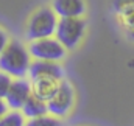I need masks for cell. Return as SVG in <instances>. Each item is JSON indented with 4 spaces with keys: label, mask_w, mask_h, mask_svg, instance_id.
<instances>
[{
    "label": "cell",
    "mask_w": 134,
    "mask_h": 126,
    "mask_svg": "<svg viewBox=\"0 0 134 126\" xmlns=\"http://www.w3.org/2000/svg\"><path fill=\"white\" fill-rule=\"evenodd\" d=\"M25 126H63L61 122L55 117V115H41V117H34L30 118Z\"/></svg>",
    "instance_id": "cell-12"
},
{
    "label": "cell",
    "mask_w": 134,
    "mask_h": 126,
    "mask_svg": "<svg viewBox=\"0 0 134 126\" xmlns=\"http://www.w3.org/2000/svg\"><path fill=\"white\" fill-rule=\"evenodd\" d=\"M6 112H8V104H6L5 98H0V117L5 115Z\"/></svg>",
    "instance_id": "cell-17"
},
{
    "label": "cell",
    "mask_w": 134,
    "mask_h": 126,
    "mask_svg": "<svg viewBox=\"0 0 134 126\" xmlns=\"http://www.w3.org/2000/svg\"><path fill=\"white\" fill-rule=\"evenodd\" d=\"M112 9L117 16L123 14L130 9H134V0H112Z\"/></svg>",
    "instance_id": "cell-13"
},
{
    "label": "cell",
    "mask_w": 134,
    "mask_h": 126,
    "mask_svg": "<svg viewBox=\"0 0 134 126\" xmlns=\"http://www.w3.org/2000/svg\"><path fill=\"white\" fill-rule=\"evenodd\" d=\"M30 55L36 59H45V61H61L66 56L67 48L58 41L50 37H44V39H37L31 41L30 47H28Z\"/></svg>",
    "instance_id": "cell-4"
},
{
    "label": "cell",
    "mask_w": 134,
    "mask_h": 126,
    "mask_svg": "<svg viewBox=\"0 0 134 126\" xmlns=\"http://www.w3.org/2000/svg\"><path fill=\"white\" fill-rule=\"evenodd\" d=\"M73 98H75V92H73L72 84L63 79L56 94L47 101L48 114L55 117H66L73 106Z\"/></svg>",
    "instance_id": "cell-5"
},
{
    "label": "cell",
    "mask_w": 134,
    "mask_h": 126,
    "mask_svg": "<svg viewBox=\"0 0 134 126\" xmlns=\"http://www.w3.org/2000/svg\"><path fill=\"white\" fill-rule=\"evenodd\" d=\"M30 65V51L19 41L8 42L0 53V70L6 72L13 78H25Z\"/></svg>",
    "instance_id": "cell-1"
},
{
    "label": "cell",
    "mask_w": 134,
    "mask_h": 126,
    "mask_svg": "<svg viewBox=\"0 0 134 126\" xmlns=\"http://www.w3.org/2000/svg\"><path fill=\"white\" fill-rule=\"evenodd\" d=\"M31 79L37 76H53L58 79L64 78V70L63 67L58 64V61H45V59H37L31 62L30 70H28Z\"/></svg>",
    "instance_id": "cell-8"
},
{
    "label": "cell",
    "mask_w": 134,
    "mask_h": 126,
    "mask_svg": "<svg viewBox=\"0 0 134 126\" xmlns=\"http://www.w3.org/2000/svg\"><path fill=\"white\" fill-rule=\"evenodd\" d=\"M52 5L59 17H81L86 13L84 0H53Z\"/></svg>",
    "instance_id": "cell-9"
},
{
    "label": "cell",
    "mask_w": 134,
    "mask_h": 126,
    "mask_svg": "<svg viewBox=\"0 0 134 126\" xmlns=\"http://www.w3.org/2000/svg\"><path fill=\"white\" fill-rule=\"evenodd\" d=\"M11 78H13L11 75H8L6 72L0 70V98H5L6 96L9 87H11V84H13V79Z\"/></svg>",
    "instance_id": "cell-14"
},
{
    "label": "cell",
    "mask_w": 134,
    "mask_h": 126,
    "mask_svg": "<svg viewBox=\"0 0 134 126\" xmlns=\"http://www.w3.org/2000/svg\"><path fill=\"white\" fill-rule=\"evenodd\" d=\"M58 14L53 8H41L30 17L27 24V37L30 41H37L50 37L56 33Z\"/></svg>",
    "instance_id": "cell-2"
},
{
    "label": "cell",
    "mask_w": 134,
    "mask_h": 126,
    "mask_svg": "<svg viewBox=\"0 0 134 126\" xmlns=\"http://www.w3.org/2000/svg\"><path fill=\"white\" fill-rule=\"evenodd\" d=\"M6 44H8V36H6V33L0 28V53H2V50L6 47Z\"/></svg>",
    "instance_id": "cell-16"
},
{
    "label": "cell",
    "mask_w": 134,
    "mask_h": 126,
    "mask_svg": "<svg viewBox=\"0 0 134 126\" xmlns=\"http://www.w3.org/2000/svg\"><path fill=\"white\" fill-rule=\"evenodd\" d=\"M25 115H22L19 111H11V112H6L5 115L0 117V126H25V120H24Z\"/></svg>",
    "instance_id": "cell-11"
},
{
    "label": "cell",
    "mask_w": 134,
    "mask_h": 126,
    "mask_svg": "<svg viewBox=\"0 0 134 126\" xmlns=\"http://www.w3.org/2000/svg\"><path fill=\"white\" fill-rule=\"evenodd\" d=\"M31 94H33L31 84L24 78H17L16 81H13L8 94L5 96V101H6L8 107H11V109H22L27 98Z\"/></svg>",
    "instance_id": "cell-6"
},
{
    "label": "cell",
    "mask_w": 134,
    "mask_h": 126,
    "mask_svg": "<svg viewBox=\"0 0 134 126\" xmlns=\"http://www.w3.org/2000/svg\"><path fill=\"white\" fill-rule=\"evenodd\" d=\"M126 33H128V37L134 41V28H131V30H126Z\"/></svg>",
    "instance_id": "cell-18"
},
{
    "label": "cell",
    "mask_w": 134,
    "mask_h": 126,
    "mask_svg": "<svg viewBox=\"0 0 134 126\" xmlns=\"http://www.w3.org/2000/svg\"><path fill=\"white\" fill-rule=\"evenodd\" d=\"M86 31V22L81 17H61L56 27V39L67 50H73L83 39Z\"/></svg>",
    "instance_id": "cell-3"
},
{
    "label": "cell",
    "mask_w": 134,
    "mask_h": 126,
    "mask_svg": "<svg viewBox=\"0 0 134 126\" xmlns=\"http://www.w3.org/2000/svg\"><path fill=\"white\" fill-rule=\"evenodd\" d=\"M117 17H119L120 24H122L126 30L134 28V9H130V11H126V13H123V14H119Z\"/></svg>",
    "instance_id": "cell-15"
},
{
    "label": "cell",
    "mask_w": 134,
    "mask_h": 126,
    "mask_svg": "<svg viewBox=\"0 0 134 126\" xmlns=\"http://www.w3.org/2000/svg\"><path fill=\"white\" fill-rule=\"evenodd\" d=\"M61 81L63 79H58V78H53V76H37V78H33L31 90L36 96L48 101L56 94V90L59 89Z\"/></svg>",
    "instance_id": "cell-7"
},
{
    "label": "cell",
    "mask_w": 134,
    "mask_h": 126,
    "mask_svg": "<svg viewBox=\"0 0 134 126\" xmlns=\"http://www.w3.org/2000/svg\"><path fill=\"white\" fill-rule=\"evenodd\" d=\"M22 111H24V115L28 117V118H34V117H41V115H45L48 112V106H47V101L36 96L34 94H31L25 104L22 106Z\"/></svg>",
    "instance_id": "cell-10"
}]
</instances>
